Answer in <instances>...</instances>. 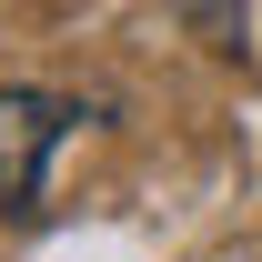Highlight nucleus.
Instances as JSON below:
<instances>
[{"mask_svg": "<svg viewBox=\"0 0 262 262\" xmlns=\"http://www.w3.org/2000/svg\"><path fill=\"white\" fill-rule=\"evenodd\" d=\"M71 131V101L51 91H0V212H40V171Z\"/></svg>", "mask_w": 262, "mask_h": 262, "instance_id": "nucleus-1", "label": "nucleus"}]
</instances>
